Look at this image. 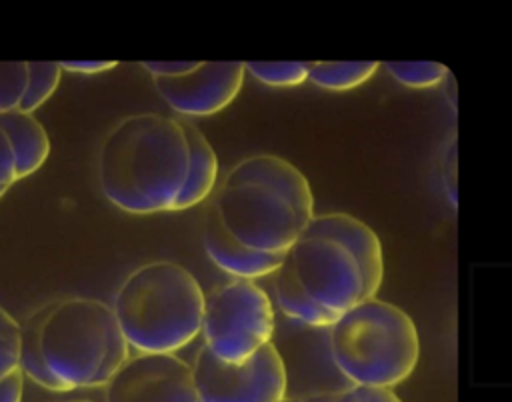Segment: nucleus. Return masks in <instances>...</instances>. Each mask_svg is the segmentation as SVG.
Returning <instances> with one entry per match:
<instances>
[{"instance_id":"f257e3e1","label":"nucleus","mask_w":512,"mask_h":402,"mask_svg":"<svg viewBox=\"0 0 512 402\" xmlns=\"http://www.w3.org/2000/svg\"><path fill=\"white\" fill-rule=\"evenodd\" d=\"M184 122L158 114H132L104 136L96 174L104 198L130 214L174 210L188 174Z\"/></svg>"},{"instance_id":"f03ea898","label":"nucleus","mask_w":512,"mask_h":402,"mask_svg":"<svg viewBox=\"0 0 512 402\" xmlns=\"http://www.w3.org/2000/svg\"><path fill=\"white\" fill-rule=\"evenodd\" d=\"M212 206L236 242L266 254H286L314 216L306 176L278 154H254L232 166Z\"/></svg>"},{"instance_id":"7ed1b4c3","label":"nucleus","mask_w":512,"mask_h":402,"mask_svg":"<svg viewBox=\"0 0 512 402\" xmlns=\"http://www.w3.org/2000/svg\"><path fill=\"white\" fill-rule=\"evenodd\" d=\"M204 298L188 268L156 260L138 266L122 280L110 308L130 348L146 354H176L200 334Z\"/></svg>"},{"instance_id":"20e7f679","label":"nucleus","mask_w":512,"mask_h":402,"mask_svg":"<svg viewBox=\"0 0 512 402\" xmlns=\"http://www.w3.org/2000/svg\"><path fill=\"white\" fill-rule=\"evenodd\" d=\"M38 346L62 392L106 386L130 356L112 308L88 296L50 302Z\"/></svg>"},{"instance_id":"39448f33","label":"nucleus","mask_w":512,"mask_h":402,"mask_svg":"<svg viewBox=\"0 0 512 402\" xmlns=\"http://www.w3.org/2000/svg\"><path fill=\"white\" fill-rule=\"evenodd\" d=\"M328 342L336 370L356 386L392 388L412 374L420 358L414 320L376 296L342 312L328 328Z\"/></svg>"},{"instance_id":"423d86ee","label":"nucleus","mask_w":512,"mask_h":402,"mask_svg":"<svg viewBox=\"0 0 512 402\" xmlns=\"http://www.w3.org/2000/svg\"><path fill=\"white\" fill-rule=\"evenodd\" d=\"M276 330L272 300L254 280H232L204 298L200 332L204 346L222 362H246Z\"/></svg>"},{"instance_id":"0eeeda50","label":"nucleus","mask_w":512,"mask_h":402,"mask_svg":"<svg viewBox=\"0 0 512 402\" xmlns=\"http://www.w3.org/2000/svg\"><path fill=\"white\" fill-rule=\"evenodd\" d=\"M286 256L302 290L318 306L340 316L370 298L354 254L340 240L302 232Z\"/></svg>"},{"instance_id":"6e6552de","label":"nucleus","mask_w":512,"mask_h":402,"mask_svg":"<svg viewBox=\"0 0 512 402\" xmlns=\"http://www.w3.org/2000/svg\"><path fill=\"white\" fill-rule=\"evenodd\" d=\"M190 368L198 402H280L288 392L284 364L272 342L240 364L222 362L202 346Z\"/></svg>"},{"instance_id":"1a4fd4ad","label":"nucleus","mask_w":512,"mask_h":402,"mask_svg":"<svg viewBox=\"0 0 512 402\" xmlns=\"http://www.w3.org/2000/svg\"><path fill=\"white\" fill-rule=\"evenodd\" d=\"M104 402H198L192 368L176 354L138 352L106 382Z\"/></svg>"},{"instance_id":"9d476101","label":"nucleus","mask_w":512,"mask_h":402,"mask_svg":"<svg viewBox=\"0 0 512 402\" xmlns=\"http://www.w3.org/2000/svg\"><path fill=\"white\" fill-rule=\"evenodd\" d=\"M242 62H198L176 78H152L160 98L178 114L210 116L226 108L244 84Z\"/></svg>"},{"instance_id":"9b49d317","label":"nucleus","mask_w":512,"mask_h":402,"mask_svg":"<svg viewBox=\"0 0 512 402\" xmlns=\"http://www.w3.org/2000/svg\"><path fill=\"white\" fill-rule=\"evenodd\" d=\"M304 232L326 234L340 240L354 254L364 274L368 296L370 298L376 296L384 280V252H382L380 238L368 224L344 212H330V214L312 216Z\"/></svg>"},{"instance_id":"f8f14e48","label":"nucleus","mask_w":512,"mask_h":402,"mask_svg":"<svg viewBox=\"0 0 512 402\" xmlns=\"http://www.w3.org/2000/svg\"><path fill=\"white\" fill-rule=\"evenodd\" d=\"M202 244L208 258L224 272L236 276L238 280H256L268 274H274L282 264L286 254H266L256 252L240 242H236L222 226L214 206L210 204L204 230H202Z\"/></svg>"},{"instance_id":"ddd939ff","label":"nucleus","mask_w":512,"mask_h":402,"mask_svg":"<svg viewBox=\"0 0 512 402\" xmlns=\"http://www.w3.org/2000/svg\"><path fill=\"white\" fill-rule=\"evenodd\" d=\"M0 130L6 134L16 166V180L34 174L50 154V140L34 114L10 110L0 114Z\"/></svg>"},{"instance_id":"4468645a","label":"nucleus","mask_w":512,"mask_h":402,"mask_svg":"<svg viewBox=\"0 0 512 402\" xmlns=\"http://www.w3.org/2000/svg\"><path fill=\"white\" fill-rule=\"evenodd\" d=\"M184 130H186L190 160H188L186 182L174 202V210H186L206 200L208 194L214 190L216 176H218V160L206 136L194 124H188V122H184Z\"/></svg>"},{"instance_id":"2eb2a0df","label":"nucleus","mask_w":512,"mask_h":402,"mask_svg":"<svg viewBox=\"0 0 512 402\" xmlns=\"http://www.w3.org/2000/svg\"><path fill=\"white\" fill-rule=\"evenodd\" d=\"M274 294H276V302H278L282 314L288 320L298 322L302 326L330 328L338 318V314L318 306L314 300L308 298V294L302 290V286L292 270L288 256H284L282 264L274 272Z\"/></svg>"},{"instance_id":"dca6fc26","label":"nucleus","mask_w":512,"mask_h":402,"mask_svg":"<svg viewBox=\"0 0 512 402\" xmlns=\"http://www.w3.org/2000/svg\"><path fill=\"white\" fill-rule=\"evenodd\" d=\"M46 312H48V304L38 308L36 312H32L28 316V320L20 326L18 370H20L22 376H26L28 380L36 382L38 386H42L46 390H52V392H62L60 384L52 378V374L44 366L42 354H40V346H38L40 328H42V322L46 318Z\"/></svg>"},{"instance_id":"f3484780","label":"nucleus","mask_w":512,"mask_h":402,"mask_svg":"<svg viewBox=\"0 0 512 402\" xmlns=\"http://www.w3.org/2000/svg\"><path fill=\"white\" fill-rule=\"evenodd\" d=\"M378 68V62H310L306 80L330 92H346L368 82Z\"/></svg>"},{"instance_id":"a211bd4d","label":"nucleus","mask_w":512,"mask_h":402,"mask_svg":"<svg viewBox=\"0 0 512 402\" xmlns=\"http://www.w3.org/2000/svg\"><path fill=\"white\" fill-rule=\"evenodd\" d=\"M26 70H28V82L16 110L32 114L56 92L62 70L58 62H26Z\"/></svg>"},{"instance_id":"6ab92c4d","label":"nucleus","mask_w":512,"mask_h":402,"mask_svg":"<svg viewBox=\"0 0 512 402\" xmlns=\"http://www.w3.org/2000/svg\"><path fill=\"white\" fill-rule=\"evenodd\" d=\"M384 68L396 82L408 88H432L440 84L448 72V68L438 62H386Z\"/></svg>"},{"instance_id":"aec40b11","label":"nucleus","mask_w":512,"mask_h":402,"mask_svg":"<svg viewBox=\"0 0 512 402\" xmlns=\"http://www.w3.org/2000/svg\"><path fill=\"white\" fill-rule=\"evenodd\" d=\"M244 70L250 72L258 82L276 88L306 82V64L300 62H248L244 64Z\"/></svg>"},{"instance_id":"412c9836","label":"nucleus","mask_w":512,"mask_h":402,"mask_svg":"<svg viewBox=\"0 0 512 402\" xmlns=\"http://www.w3.org/2000/svg\"><path fill=\"white\" fill-rule=\"evenodd\" d=\"M26 82V62H0V114L18 108Z\"/></svg>"},{"instance_id":"4be33fe9","label":"nucleus","mask_w":512,"mask_h":402,"mask_svg":"<svg viewBox=\"0 0 512 402\" xmlns=\"http://www.w3.org/2000/svg\"><path fill=\"white\" fill-rule=\"evenodd\" d=\"M20 324L0 306V380L18 372Z\"/></svg>"},{"instance_id":"5701e85b","label":"nucleus","mask_w":512,"mask_h":402,"mask_svg":"<svg viewBox=\"0 0 512 402\" xmlns=\"http://www.w3.org/2000/svg\"><path fill=\"white\" fill-rule=\"evenodd\" d=\"M440 178L446 192V198L452 208L458 206V142L456 136L450 138L444 146V154L440 160Z\"/></svg>"},{"instance_id":"b1692460","label":"nucleus","mask_w":512,"mask_h":402,"mask_svg":"<svg viewBox=\"0 0 512 402\" xmlns=\"http://www.w3.org/2000/svg\"><path fill=\"white\" fill-rule=\"evenodd\" d=\"M330 402H402V400L400 396H396L392 388L350 384L348 388L336 392Z\"/></svg>"},{"instance_id":"393cba45","label":"nucleus","mask_w":512,"mask_h":402,"mask_svg":"<svg viewBox=\"0 0 512 402\" xmlns=\"http://www.w3.org/2000/svg\"><path fill=\"white\" fill-rule=\"evenodd\" d=\"M198 62H144L142 68L150 72L152 78H176L194 70Z\"/></svg>"},{"instance_id":"a878e982","label":"nucleus","mask_w":512,"mask_h":402,"mask_svg":"<svg viewBox=\"0 0 512 402\" xmlns=\"http://www.w3.org/2000/svg\"><path fill=\"white\" fill-rule=\"evenodd\" d=\"M16 182V166H14V154L10 148V142L6 134L0 130V186L10 188Z\"/></svg>"},{"instance_id":"bb28decb","label":"nucleus","mask_w":512,"mask_h":402,"mask_svg":"<svg viewBox=\"0 0 512 402\" xmlns=\"http://www.w3.org/2000/svg\"><path fill=\"white\" fill-rule=\"evenodd\" d=\"M24 376L18 372L0 380V402H22Z\"/></svg>"},{"instance_id":"cd10ccee","label":"nucleus","mask_w":512,"mask_h":402,"mask_svg":"<svg viewBox=\"0 0 512 402\" xmlns=\"http://www.w3.org/2000/svg\"><path fill=\"white\" fill-rule=\"evenodd\" d=\"M60 70L74 72V74H100L106 70L116 68V62H58Z\"/></svg>"},{"instance_id":"c85d7f7f","label":"nucleus","mask_w":512,"mask_h":402,"mask_svg":"<svg viewBox=\"0 0 512 402\" xmlns=\"http://www.w3.org/2000/svg\"><path fill=\"white\" fill-rule=\"evenodd\" d=\"M448 84H450V90H446V88H444V92H446V98H448L450 108H452V110H456V84H454V76H452V72H450V70H448Z\"/></svg>"},{"instance_id":"c756f323","label":"nucleus","mask_w":512,"mask_h":402,"mask_svg":"<svg viewBox=\"0 0 512 402\" xmlns=\"http://www.w3.org/2000/svg\"><path fill=\"white\" fill-rule=\"evenodd\" d=\"M280 402H312V400L302 398V396H284Z\"/></svg>"},{"instance_id":"7c9ffc66","label":"nucleus","mask_w":512,"mask_h":402,"mask_svg":"<svg viewBox=\"0 0 512 402\" xmlns=\"http://www.w3.org/2000/svg\"><path fill=\"white\" fill-rule=\"evenodd\" d=\"M6 190H8V188H6V186H0V198H2V196H4V194H6Z\"/></svg>"},{"instance_id":"2f4dec72","label":"nucleus","mask_w":512,"mask_h":402,"mask_svg":"<svg viewBox=\"0 0 512 402\" xmlns=\"http://www.w3.org/2000/svg\"><path fill=\"white\" fill-rule=\"evenodd\" d=\"M64 402H80V400H64Z\"/></svg>"},{"instance_id":"473e14b6","label":"nucleus","mask_w":512,"mask_h":402,"mask_svg":"<svg viewBox=\"0 0 512 402\" xmlns=\"http://www.w3.org/2000/svg\"><path fill=\"white\" fill-rule=\"evenodd\" d=\"M80 402H92V400H80Z\"/></svg>"}]
</instances>
